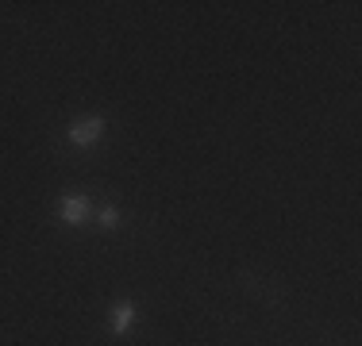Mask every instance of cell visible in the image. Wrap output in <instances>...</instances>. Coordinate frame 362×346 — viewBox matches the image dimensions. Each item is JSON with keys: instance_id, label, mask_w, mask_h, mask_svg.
<instances>
[{"instance_id": "6da1fadb", "label": "cell", "mask_w": 362, "mask_h": 346, "mask_svg": "<svg viewBox=\"0 0 362 346\" xmlns=\"http://www.w3.org/2000/svg\"><path fill=\"white\" fill-rule=\"evenodd\" d=\"M100 131H105V119H100V116H85V119H77V124L70 127V143L74 146H93L100 138Z\"/></svg>"}, {"instance_id": "7a4b0ae2", "label": "cell", "mask_w": 362, "mask_h": 346, "mask_svg": "<svg viewBox=\"0 0 362 346\" xmlns=\"http://www.w3.org/2000/svg\"><path fill=\"white\" fill-rule=\"evenodd\" d=\"M58 212H62V223H74V227H77V223H85V220H89L93 204L85 201V196H66Z\"/></svg>"}, {"instance_id": "3957f363", "label": "cell", "mask_w": 362, "mask_h": 346, "mask_svg": "<svg viewBox=\"0 0 362 346\" xmlns=\"http://www.w3.org/2000/svg\"><path fill=\"white\" fill-rule=\"evenodd\" d=\"M132 319H135V308L132 304H116V308H112V327H116L119 335L132 327Z\"/></svg>"}, {"instance_id": "277c9868", "label": "cell", "mask_w": 362, "mask_h": 346, "mask_svg": "<svg viewBox=\"0 0 362 346\" xmlns=\"http://www.w3.org/2000/svg\"><path fill=\"white\" fill-rule=\"evenodd\" d=\"M116 223H119V212H116V208H105V212H100V227L112 231Z\"/></svg>"}]
</instances>
